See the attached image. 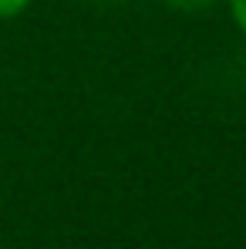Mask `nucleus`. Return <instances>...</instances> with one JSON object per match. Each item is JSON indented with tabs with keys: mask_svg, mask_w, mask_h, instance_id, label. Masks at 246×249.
<instances>
[{
	"mask_svg": "<svg viewBox=\"0 0 246 249\" xmlns=\"http://www.w3.org/2000/svg\"><path fill=\"white\" fill-rule=\"evenodd\" d=\"M229 14H233V24L240 27V34L246 37V0H229Z\"/></svg>",
	"mask_w": 246,
	"mask_h": 249,
	"instance_id": "7ed1b4c3",
	"label": "nucleus"
},
{
	"mask_svg": "<svg viewBox=\"0 0 246 249\" xmlns=\"http://www.w3.org/2000/svg\"><path fill=\"white\" fill-rule=\"evenodd\" d=\"M172 10H186V14H199V10H209L216 0H165Z\"/></svg>",
	"mask_w": 246,
	"mask_h": 249,
	"instance_id": "f03ea898",
	"label": "nucleus"
},
{
	"mask_svg": "<svg viewBox=\"0 0 246 249\" xmlns=\"http://www.w3.org/2000/svg\"><path fill=\"white\" fill-rule=\"evenodd\" d=\"M31 7V0H0V20H14Z\"/></svg>",
	"mask_w": 246,
	"mask_h": 249,
	"instance_id": "f257e3e1",
	"label": "nucleus"
}]
</instances>
